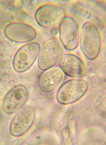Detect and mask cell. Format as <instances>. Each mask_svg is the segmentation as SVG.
<instances>
[{"label":"cell","instance_id":"6da1fadb","mask_svg":"<svg viewBox=\"0 0 106 145\" xmlns=\"http://www.w3.org/2000/svg\"><path fill=\"white\" fill-rule=\"evenodd\" d=\"M80 50L90 60L96 59L101 48V37L97 26L91 22H86L82 26L79 37Z\"/></svg>","mask_w":106,"mask_h":145},{"label":"cell","instance_id":"7a4b0ae2","mask_svg":"<svg viewBox=\"0 0 106 145\" xmlns=\"http://www.w3.org/2000/svg\"><path fill=\"white\" fill-rule=\"evenodd\" d=\"M65 51V47L59 38L53 37L46 40L41 47L37 59L40 69L45 71L55 65Z\"/></svg>","mask_w":106,"mask_h":145},{"label":"cell","instance_id":"3957f363","mask_svg":"<svg viewBox=\"0 0 106 145\" xmlns=\"http://www.w3.org/2000/svg\"><path fill=\"white\" fill-rule=\"evenodd\" d=\"M88 89L87 82L82 79H71L64 82L58 89L56 99L61 105L73 104L81 99Z\"/></svg>","mask_w":106,"mask_h":145},{"label":"cell","instance_id":"277c9868","mask_svg":"<svg viewBox=\"0 0 106 145\" xmlns=\"http://www.w3.org/2000/svg\"><path fill=\"white\" fill-rule=\"evenodd\" d=\"M66 16V12L62 7L52 3L45 4L39 7L34 15L37 24L45 29L57 27Z\"/></svg>","mask_w":106,"mask_h":145},{"label":"cell","instance_id":"5b68a950","mask_svg":"<svg viewBox=\"0 0 106 145\" xmlns=\"http://www.w3.org/2000/svg\"><path fill=\"white\" fill-rule=\"evenodd\" d=\"M38 42H32L20 47L15 53L12 65L17 73H24L29 70L38 59L41 49Z\"/></svg>","mask_w":106,"mask_h":145},{"label":"cell","instance_id":"8992f818","mask_svg":"<svg viewBox=\"0 0 106 145\" xmlns=\"http://www.w3.org/2000/svg\"><path fill=\"white\" fill-rule=\"evenodd\" d=\"M29 96V90L25 85L18 84L14 86L3 99L2 111L8 115L16 113L25 106Z\"/></svg>","mask_w":106,"mask_h":145},{"label":"cell","instance_id":"52a82bcc","mask_svg":"<svg viewBox=\"0 0 106 145\" xmlns=\"http://www.w3.org/2000/svg\"><path fill=\"white\" fill-rule=\"evenodd\" d=\"M36 118V111L30 106H24L17 112L9 125V132L14 137L25 134L32 127Z\"/></svg>","mask_w":106,"mask_h":145},{"label":"cell","instance_id":"ba28073f","mask_svg":"<svg viewBox=\"0 0 106 145\" xmlns=\"http://www.w3.org/2000/svg\"><path fill=\"white\" fill-rule=\"evenodd\" d=\"M59 39L65 49L72 51L77 48L79 44V27L75 20L66 16L59 26Z\"/></svg>","mask_w":106,"mask_h":145},{"label":"cell","instance_id":"9c48e42d","mask_svg":"<svg viewBox=\"0 0 106 145\" xmlns=\"http://www.w3.org/2000/svg\"><path fill=\"white\" fill-rule=\"evenodd\" d=\"M4 34L12 42L28 43L36 39L37 31L30 25L24 22H14L9 23L5 26Z\"/></svg>","mask_w":106,"mask_h":145},{"label":"cell","instance_id":"30bf717a","mask_svg":"<svg viewBox=\"0 0 106 145\" xmlns=\"http://www.w3.org/2000/svg\"><path fill=\"white\" fill-rule=\"evenodd\" d=\"M66 75L59 67L54 66L43 71L38 81L39 89L43 93H51L64 83Z\"/></svg>","mask_w":106,"mask_h":145},{"label":"cell","instance_id":"8fae6325","mask_svg":"<svg viewBox=\"0 0 106 145\" xmlns=\"http://www.w3.org/2000/svg\"><path fill=\"white\" fill-rule=\"evenodd\" d=\"M58 63L59 68L67 76L74 79H82L85 76V64L76 55L71 53L63 54Z\"/></svg>","mask_w":106,"mask_h":145}]
</instances>
